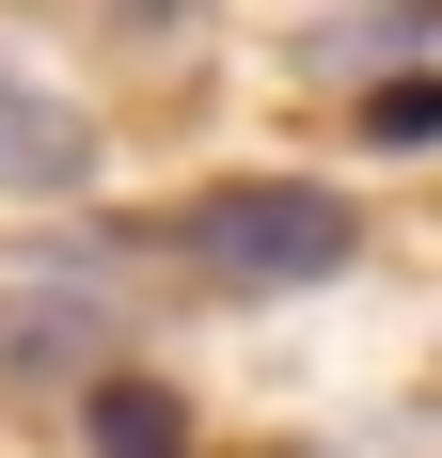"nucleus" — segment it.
<instances>
[{"label":"nucleus","instance_id":"nucleus-5","mask_svg":"<svg viewBox=\"0 0 442 458\" xmlns=\"http://www.w3.org/2000/svg\"><path fill=\"white\" fill-rule=\"evenodd\" d=\"M95 458H190L174 395H158V379H95Z\"/></svg>","mask_w":442,"mask_h":458},{"label":"nucleus","instance_id":"nucleus-2","mask_svg":"<svg viewBox=\"0 0 442 458\" xmlns=\"http://www.w3.org/2000/svg\"><path fill=\"white\" fill-rule=\"evenodd\" d=\"M111 253H127V237H80V253H64V284H16V301H0V379H64V364H111V301H95V284H111Z\"/></svg>","mask_w":442,"mask_h":458},{"label":"nucleus","instance_id":"nucleus-3","mask_svg":"<svg viewBox=\"0 0 442 458\" xmlns=\"http://www.w3.org/2000/svg\"><path fill=\"white\" fill-rule=\"evenodd\" d=\"M80 174H95V127L16 64V47H0V190H16V206H64Z\"/></svg>","mask_w":442,"mask_h":458},{"label":"nucleus","instance_id":"nucleus-6","mask_svg":"<svg viewBox=\"0 0 442 458\" xmlns=\"http://www.w3.org/2000/svg\"><path fill=\"white\" fill-rule=\"evenodd\" d=\"M363 142L427 158V142H442V64H427V80H379V95H363Z\"/></svg>","mask_w":442,"mask_h":458},{"label":"nucleus","instance_id":"nucleus-4","mask_svg":"<svg viewBox=\"0 0 442 458\" xmlns=\"http://www.w3.org/2000/svg\"><path fill=\"white\" fill-rule=\"evenodd\" d=\"M411 47H442V0H379V16H332V32H301L316 80H363V64H411Z\"/></svg>","mask_w":442,"mask_h":458},{"label":"nucleus","instance_id":"nucleus-1","mask_svg":"<svg viewBox=\"0 0 442 458\" xmlns=\"http://www.w3.org/2000/svg\"><path fill=\"white\" fill-rule=\"evenodd\" d=\"M158 253H190L206 284L268 301V284H332V269H348V253H363V206L316 190V174H221V190H190L174 222H158Z\"/></svg>","mask_w":442,"mask_h":458}]
</instances>
